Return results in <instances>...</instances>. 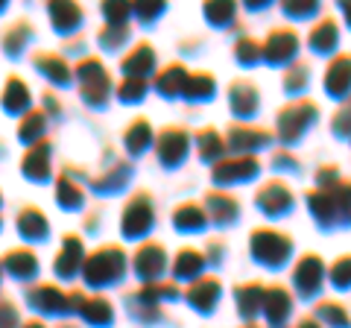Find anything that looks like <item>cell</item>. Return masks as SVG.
Instances as JSON below:
<instances>
[{"label":"cell","mask_w":351,"mask_h":328,"mask_svg":"<svg viewBox=\"0 0 351 328\" xmlns=\"http://www.w3.org/2000/svg\"><path fill=\"white\" fill-rule=\"evenodd\" d=\"M126 270V255L120 253L117 246H103L97 249V253L85 261V281L94 284V288H100V284H108V281H117L123 276Z\"/></svg>","instance_id":"6da1fadb"},{"label":"cell","mask_w":351,"mask_h":328,"mask_svg":"<svg viewBox=\"0 0 351 328\" xmlns=\"http://www.w3.org/2000/svg\"><path fill=\"white\" fill-rule=\"evenodd\" d=\"M80 82H82V97L91 106H100L106 100L108 89H112L108 71L103 68V62L94 59V56H88L85 62H80Z\"/></svg>","instance_id":"7a4b0ae2"},{"label":"cell","mask_w":351,"mask_h":328,"mask_svg":"<svg viewBox=\"0 0 351 328\" xmlns=\"http://www.w3.org/2000/svg\"><path fill=\"white\" fill-rule=\"evenodd\" d=\"M152 226V205H149V196L147 194H135L123 211V232L129 237H141L147 235Z\"/></svg>","instance_id":"3957f363"},{"label":"cell","mask_w":351,"mask_h":328,"mask_svg":"<svg viewBox=\"0 0 351 328\" xmlns=\"http://www.w3.org/2000/svg\"><path fill=\"white\" fill-rule=\"evenodd\" d=\"M184 150H188V135H184V129H176V126L164 129L161 138H158V144H156V152H158V159L164 164L182 161Z\"/></svg>","instance_id":"277c9868"},{"label":"cell","mask_w":351,"mask_h":328,"mask_svg":"<svg viewBox=\"0 0 351 328\" xmlns=\"http://www.w3.org/2000/svg\"><path fill=\"white\" fill-rule=\"evenodd\" d=\"M29 302L36 305L38 311H44V314L71 311L68 296H64L59 288H53V284H38V288H32V290H29Z\"/></svg>","instance_id":"5b68a950"},{"label":"cell","mask_w":351,"mask_h":328,"mask_svg":"<svg viewBox=\"0 0 351 328\" xmlns=\"http://www.w3.org/2000/svg\"><path fill=\"white\" fill-rule=\"evenodd\" d=\"M24 173L38 182L50 176V144L47 141H36V147H29V152L24 156Z\"/></svg>","instance_id":"8992f818"},{"label":"cell","mask_w":351,"mask_h":328,"mask_svg":"<svg viewBox=\"0 0 351 328\" xmlns=\"http://www.w3.org/2000/svg\"><path fill=\"white\" fill-rule=\"evenodd\" d=\"M164 270V249L158 244H144L138 249V255H135V272L141 279H152V276H158V272Z\"/></svg>","instance_id":"52a82bcc"},{"label":"cell","mask_w":351,"mask_h":328,"mask_svg":"<svg viewBox=\"0 0 351 328\" xmlns=\"http://www.w3.org/2000/svg\"><path fill=\"white\" fill-rule=\"evenodd\" d=\"M80 267H82V244L73 235H68L64 237V244H62V253L56 258V272L64 276V279H71Z\"/></svg>","instance_id":"ba28073f"},{"label":"cell","mask_w":351,"mask_h":328,"mask_svg":"<svg viewBox=\"0 0 351 328\" xmlns=\"http://www.w3.org/2000/svg\"><path fill=\"white\" fill-rule=\"evenodd\" d=\"M152 62H156V56H152L149 45H138L123 59V71H126V76H138V80H144V76L152 71Z\"/></svg>","instance_id":"9c48e42d"},{"label":"cell","mask_w":351,"mask_h":328,"mask_svg":"<svg viewBox=\"0 0 351 328\" xmlns=\"http://www.w3.org/2000/svg\"><path fill=\"white\" fill-rule=\"evenodd\" d=\"M6 270L12 272L15 279H29L32 272L38 270V261L29 249H12V253L6 255Z\"/></svg>","instance_id":"30bf717a"},{"label":"cell","mask_w":351,"mask_h":328,"mask_svg":"<svg viewBox=\"0 0 351 328\" xmlns=\"http://www.w3.org/2000/svg\"><path fill=\"white\" fill-rule=\"evenodd\" d=\"M18 232L27 240H38L47 235V220H44V214L38 209H24L18 217Z\"/></svg>","instance_id":"8fae6325"},{"label":"cell","mask_w":351,"mask_h":328,"mask_svg":"<svg viewBox=\"0 0 351 328\" xmlns=\"http://www.w3.org/2000/svg\"><path fill=\"white\" fill-rule=\"evenodd\" d=\"M32 65L41 68L44 76H50V80H56V82H68L71 80L68 65H64V59H59L56 53H36V56H32Z\"/></svg>","instance_id":"7c38bea8"},{"label":"cell","mask_w":351,"mask_h":328,"mask_svg":"<svg viewBox=\"0 0 351 328\" xmlns=\"http://www.w3.org/2000/svg\"><path fill=\"white\" fill-rule=\"evenodd\" d=\"M50 15H53V24H56V30L71 32L82 21V9L76 3H50Z\"/></svg>","instance_id":"4fadbf2b"},{"label":"cell","mask_w":351,"mask_h":328,"mask_svg":"<svg viewBox=\"0 0 351 328\" xmlns=\"http://www.w3.org/2000/svg\"><path fill=\"white\" fill-rule=\"evenodd\" d=\"M82 320L91 323V325H106L112 323V305H108L103 296H94V299H85L82 305Z\"/></svg>","instance_id":"5bb4252c"},{"label":"cell","mask_w":351,"mask_h":328,"mask_svg":"<svg viewBox=\"0 0 351 328\" xmlns=\"http://www.w3.org/2000/svg\"><path fill=\"white\" fill-rule=\"evenodd\" d=\"M3 106H6V112H21V108H27V106H29V91H27V85L21 82L18 76H12V80L6 82Z\"/></svg>","instance_id":"9a60e30c"},{"label":"cell","mask_w":351,"mask_h":328,"mask_svg":"<svg viewBox=\"0 0 351 328\" xmlns=\"http://www.w3.org/2000/svg\"><path fill=\"white\" fill-rule=\"evenodd\" d=\"M147 144H152V129L144 117H138L135 124L126 129V147L132 152H141V150H147Z\"/></svg>","instance_id":"2e32d148"},{"label":"cell","mask_w":351,"mask_h":328,"mask_svg":"<svg viewBox=\"0 0 351 328\" xmlns=\"http://www.w3.org/2000/svg\"><path fill=\"white\" fill-rule=\"evenodd\" d=\"M184 80H188V76H184V71L179 68V65H170V68L156 80V89L161 94H176L184 85Z\"/></svg>","instance_id":"e0dca14e"},{"label":"cell","mask_w":351,"mask_h":328,"mask_svg":"<svg viewBox=\"0 0 351 328\" xmlns=\"http://www.w3.org/2000/svg\"><path fill=\"white\" fill-rule=\"evenodd\" d=\"M188 299L196 305V308L208 311V308H211V302L217 299V281H199V284H193L191 293H188Z\"/></svg>","instance_id":"ac0fdd59"},{"label":"cell","mask_w":351,"mask_h":328,"mask_svg":"<svg viewBox=\"0 0 351 328\" xmlns=\"http://www.w3.org/2000/svg\"><path fill=\"white\" fill-rule=\"evenodd\" d=\"M41 129H44V112H41V108H36V112H29L24 117V124H21L18 135H21V141H29V144H36V138L41 135Z\"/></svg>","instance_id":"d6986e66"},{"label":"cell","mask_w":351,"mask_h":328,"mask_svg":"<svg viewBox=\"0 0 351 328\" xmlns=\"http://www.w3.org/2000/svg\"><path fill=\"white\" fill-rule=\"evenodd\" d=\"M56 202L64 205V209H76V205H82V191L76 188L68 176H62L59 179V191H56Z\"/></svg>","instance_id":"ffe728a7"},{"label":"cell","mask_w":351,"mask_h":328,"mask_svg":"<svg viewBox=\"0 0 351 328\" xmlns=\"http://www.w3.org/2000/svg\"><path fill=\"white\" fill-rule=\"evenodd\" d=\"M202 220H205V217H202V211L196 209V205H182V209L173 214V223L179 229H199Z\"/></svg>","instance_id":"44dd1931"},{"label":"cell","mask_w":351,"mask_h":328,"mask_svg":"<svg viewBox=\"0 0 351 328\" xmlns=\"http://www.w3.org/2000/svg\"><path fill=\"white\" fill-rule=\"evenodd\" d=\"M199 267H202V255L184 249V253L179 255V261H176V276H193Z\"/></svg>","instance_id":"7402d4cb"},{"label":"cell","mask_w":351,"mask_h":328,"mask_svg":"<svg viewBox=\"0 0 351 328\" xmlns=\"http://www.w3.org/2000/svg\"><path fill=\"white\" fill-rule=\"evenodd\" d=\"M144 94H147V80H138V76H126V82L120 85L123 100H141Z\"/></svg>","instance_id":"603a6c76"},{"label":"cell","mask_w":351,"mask_h":328,"mask_svg":"<svg viewBox=\"0 0 351 328\" xmlns=\"http://www.w3.org/2000/svg\"><path fill=\"white\" fill-rule=\"evenodd\" d=\"M27 38H29V27L27 24H15L12 30L6 32V50L9 53H18L21 47H24Z\"/></svg>","instance_id":"cb8c5ba5"},{"label":"cell","mask_w":351,"mask_h":328,"mask_svg":"<svg viewBox=\"0 0 351 328\" xmlns=\"http://www.w3.org/2000/svg\"><path fill=\"white\" fill-rule=\"evenodd\" d=\"M103 12H106V18L112 21V24L123 27V21L129 18V12H135V6H129V3H106Z\"/></svg>","instance_id":"d4e9b609"},{"label":"cell","mask_w":351,"mask_h":328,"mask_svg":"<svg viewBox=\"0 0 351 328\" xmlns=\"http://www.w3.org/2000/svg\"><path fill=\"white\" fill-rule=\"evenodd\" d=\"M100 38H103V45H106V47H117V45H120V41H123V38H126V27H117V24H112V27H106Z\"/></svg>","instance_id":"484cf974"},{"label":"cell","mask_w":351,"mask_h":328,"mask_svg":"<svg viewBox=\"0 0 351 328\" xmlns=\"http://www.w3.org/2000/svg\"><path fill=\"white\" fill-rule=\"evenodd\" d=\"M18 325V311L12 302H0V328H15Z\"/></svg>","instance_id":"4316f807"},{"label":"cell","mask_w":351,"mask_h":328,"mask_svg":"<svg viewBox=\"0 0 351 328\" xmlns=\"http://www.w3.org/2000/svg\"><path fill=\"white\" fill-rule=\"evenodd\" d=\"M205 91H211V80H208V76L188 82V94H205Z\"/></svg>","instance_id":"83f0119b"},{"label":"cell","mask_w":351,"mask_h":328,"mask_svg":"<svg viewBox=\"0 0 351 328\" xmlns=\"http://www.w3.org/2000/svg\"><path fill=\"white\" fill-rule=\"evenodd\" d=\"M135 12L144 18V21H149V18H156V15L161 12V3H158V6H141V3H138V6H135Z\"/></svg>","instance_id":"f1b7e54d"},{"label":"cell","mask_w":351,"mask_h":328,"mask_svg":"<svg viewBox=\"0 0 351 328\" xmlns=\"http://www.w3.org/2000/svg\"><path fill=\"white\" fill-rule=\"evenodd\" d=\"M24 328H44V325H41V323H36V320H32V323H27Z\"/></svg>","instance_id":"f546056e"},{"label":"cell","mask_w":351,"mask_h":328,"mask_svg":"<svg viewBox=\"0 0 351 328\" xmlns=\"http://www.w3.org/2000/svg\"><path fill=\"white\" fill-rule=\"evenodd\" d=\"M64 328H73V325H64Z\"/></svg>","instance_id":"4dcf8cb0"}]
</instances>
